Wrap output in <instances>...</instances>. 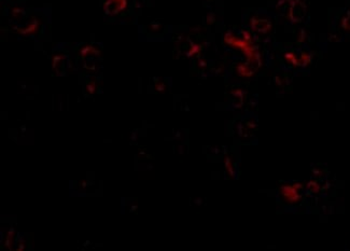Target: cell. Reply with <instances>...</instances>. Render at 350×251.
<instances>
[{
    "label": "cell",
    "instance_id": "cell-1",
    "mask_svg": "<svg viewBox=\"0 0 350 251\" xmlns=\"http://www.w3.org/2000/svg\"><path fill=\"white\" fill-rule=\"evenodd\" d=\"M126 6V0H107L105 9L109 14H116V13L124 10Z\"/></svg>",
    "mask_w": 350,
    "mask_h": 251
}]
</instances>
